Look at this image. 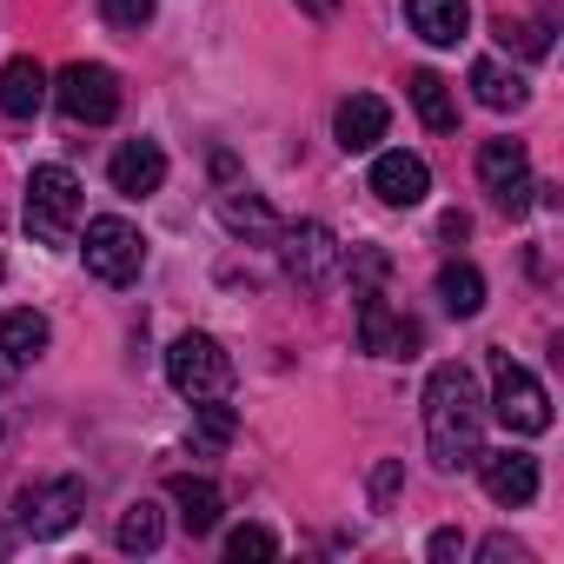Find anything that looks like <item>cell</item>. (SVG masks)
<instances>
[{
  "label": "cell",
  "mask_w": 564,
  "mask_h": 564,
  "mask_svg": "<svg viewBox=\"0 0 564 564\" xmlns=\"http://www.w3.org/2000/svg\"><path fill=\"white\" fill-rule=\"evenodd\" d=\"M425 445L438 471H471V458L485 452V399L458 359L432 366L425 379Z\"/></svg>",
  "instance_id": "obj_1"
},
{
  "label": "cell",
  "mask_w": 564,
  "mask_h": 564,
  "mask_svg": "<svg viewBox=\"0 0 564 564\" xmlns=\"http://www.w3.org/2000/svg\"><path fill=\"white\" fill-rule=\"evenodd\" d=\"M166 379L180 399H226L232 392V352L213 339V333H180L173 352H166Z\"/></svg>",
  "instance_id": "obj_2"
},
{
  "label": "cell",
  "mask_w": 564,
  "mask_h": 564,
  "mask_svg": "<svg viewBox=\"0 0 564 564\" xmlns=\"http://www.w3.org/2000/svg\"><path fill=\"white\" fill-rule=\"evenodd\" d=\"M28 232L41 246H67L80 232V180L67 166H34V180H28Z\"/></svg>",
  "instance_id": "obj_3"
},
{
  "label": "cell",
  "mask_w": 564,
  "mask_h": 564,
  "mask_svg": "<svg viewBox=\"0 0 564 564\" xmlns=\"http://www.w3.org/2000/svg\"><path fill=\"white\" fill-rule=\"evenodd\" d=\"M491 412H498V425L518 432V438L551 432V399H544V386H538L511 352H491Z\"/></svg>",
  "instance_id": "obj_4"
},
{
  "label": "cell",
  "mask_w": 564,
  "mask_h": 564,
  "mask_svg": "<svg viewBox=\"0 0 564 564\" xmlns=\"http://www.w3.org/2000/svg\"><path fill=\"white\" fill-rule=\"evenodd\" d=\"M80 252H87V272L100 279V286H133L140 265H147V239H140V226H133V219H120V213L87 219Z\"/></svg>",
  "instance_id": "obj_5"
},
{
  "label": "cell",
  "mask_w": 564,
  "mask_h": 564,
  "mask_svg": "<svg viewBox=\"0 0 564 564\" xmlns=\"http://www.w3.org/2000/svg\"><path fill=\"white\" fill-rule=\"evenodd\" d=\"M54 100H61L67 120H80V127H107V120L120 113V74L100 67V61H74V67L54 80Z\"/></svg>",
  "instance_id": "obj_6"
},
{
  "label": "cell",
  "mask_w": 564,
  "mask_h": 564,
  "mask_svg": "<svg viewBox=\"0 0 564 564\" xmlns=\"http://www.w3.org/2000/svg\"><path fill=\"white\" fill-rule=\"evenodd\" d=\"M80 511H87V485L80 478H47V485H28L14 498V524L28 538H61V531L80 524Z\"/></svg>",
  "instance_id": "obj_7"
},
{
  "label": "cell",
  "mask_w": 564,
  "mask_h": 564,
  "mask_svg": "<svg viewBox=\"0 0 564 564\" xmlns=\"http://www.w3.org/2000/svg\"><path fill=\"white\" fill-rule=\"evenodd\" d=\"M478 180H485V193H491V206H505L511 219L531 206V193H538V180H531V153L518 147V140H485L478 147Z\"/></svg>",
  "instance_id": "obj_8"
},
{
  "label": "cell",
  "mask_w": 564,
  "mask_h": 564,
  "mask_svg": "<svg viewBox=\"0 0 564 564\" xmlns=\"http://www.w3.org/2000/svg\"><path fill=\"white\" fill-rule=\"evenodd\" d=\"M286 272L300 279V286L326 293V286H339V279H346V246H339L319 219H306V226L286 232Z\"/></svg>",
  "instance_id": "obj_9"
},
{
  "label": "cell",
  "mask_w": 564,
  "mask_h": 564,
  "mask_svg": "<svg viewBox=\"0 0 564 564\" xmlns=\"http://www.w3.org/2000/svg\"><path fill=\"white\" fill-rule=\"evenodd\" d=\"M352 300H359V346H366L372 359H412V352H419V326L399 319V313L386 306V293H352Z\"/></svg>",
  "instance_id": "obj_10"
},
{
  "label": "cell",
  "mask_w": 564,
  "mask_h": 564,
  "mask_svg": "<svg viewBox=\"0 0 564 564\" xmlns=\"http://www.w3.org/2000/svg\"><path fill=\"white\" fill-rule=\"evenodd\" d=\"M471 471L485 478L491 505H511V511H518V505L538 498V458H531V452H511V445H505V452H478Z\"/></svg>",
  "instance_id": "obj_11"
},
{
  "label": "cell",
  "mask_w": 564,
  "mask_h": 564,
  "mask_svg": "<svg viewBox=\"0 0 564 564\" xmlns=\"http://www.w3.org/2000/svg\"><path fill=\"white\" fill-rule=\"evenodd\" d=\"M386 127H392V107H386L379 94H346L339 113H333V133H339L346 153H372V147L386 140Z\"/></svg>",
  "instance_id": "obj_12"
},
{
  "label": "cell",
  "mask_w": 564,
  "mask_h": 564,
  "mask_svg": "<svg viewBox=\"0 0 564 564\" xmlns=\"http://www.w3.org/2000/svg\"><path fill=\"white\" fill-rule=\"evenodd\" d=\"M107 180H113V193L147 199V193H160V186H166V153H160L153 140H127V147L107 160Z\"/></svg>",
  "instance_id": "obj_13"
},
{
  "label": "cell",
  "mask_w": 564,
  "mask_h": 564,
  "mask_svg": "<svg viewBox=\"0 0 564 564\" xmlns=\"http://www.w3.org/2000/svg\"><path fill=\"white\" fill-rule=\"evenodd\" d=\"M372 193H379L386 206H419V199L432 193V166H425L419 153H379V160H372Z\"/></svg>",
  "instance_id": "obj_14"
},
{
  "label": "cell",
  "mask_w": 564,
  "mask_h": 564,
  "mask_svg": "<svg viewBox=\"0 0 564 564\" xmlns=\"http://www.w3.org/2000/svg\"><path fill=\"white\" fill-rule=\"evenodd\" d=\"M405 21L425 47H458L471 34V0H405Z\"/></svg>",
  "instance_id": "obj_15"
},
{
  "label": "cell",
  "mask_w": 564,
  "mask_h": 564,
  "mask_svg": "<svg viewBox=\"0 0 564 564\" xmlns=\"http://www.w3.org/2000/svg\"><path fill=\"white\" fill-rule=\"evenodd\" d=\"M47 67L41 61H8V67H0V113H8V120H34L41 107H47Z\"/></svg>",
  "instance_id": "obj_16"
},
{
  "label": "cell",
  "mask_w": 564,
  "mask_h": 564,
  "mask_svg": "<svg viewBox=\"0 0 564 564\" xmlns=\"http://www.w3.org/2000/svg\"><path fill=\"white\" fill-rule=\"evenodd\" d=\"M166 491H173V505H180V524H186L193 538L219 531V511H226V498H219V485H213V478H193V471H180Z\"/></svg>",
  "instance_id": "obj_17"
},
{
  "label": "cell",
  "mask_w": 564,
  "mask_h": 564,
  "mask_svg": "<svg viewBox=\"0 0 564 564\" xmlns=\"http://www.w3.org/2000/svg\"><path fill=\"white\" fill-rule=\"evenodd\" d=\"M471 94H478V107H491V113H518V107L531 100L524 74H511L505 61H471Z\"/></svg>",
  "instance_id": "obj_18"
},
{
  "label": "cell",
  "mask_w": 564,
  "mask_h": 564,
  "mask_svg": "<svg viewBox=\"0 0 564 564\" xmlns=\"http://www.w3.org/2000/svg\"><path fill=\"white\" fill-rule=\"evenodd\" d=\"M405 94H412V107H419V120H425L432 133H452V127H458V100H452V80H445V74L419 67V74L405 80Z\"/></svg>",
  "instance_id": "obj_19"
},
{
  "label": "cell",
  "mask_w": 564,
  "mask_h": 564,
  "mask_svg": "<svg viewBox=\"0 0 564 564\" xmlns=\"http://www.w3.org/2000/svg\"><path fill=\"white\" fill-rule=\"evenodd\" d=\"M160 538H166V518H160V505H153V498H133V505L120 511V524H113V544H120L127 557L160 551Z\"/></svg>",
  "instance_id": "obj_20"
},
{
  "label": "cell",
  "mask_w": 564,
  "mask_h": 564,
  "mask_svg": "<svg viewBox=\"0 0 564 564\" xmlns=\"http://www.w3.org/2000/svg\"><path fill=\"white\" fill-rule=\"evenodd\" d=\"M438 306L452 313V319H471V313H485V279H478V265H445L438 272Z\"/></svg>",
  "instance_id": "obj_21"
},
{
  "label": "cell",
  "mask_w": 564,
  "mask_h": 564,
  "mask_svg": "<svg viewBox=\"0 0 564 564\" xmlns=\"http://www.w3.org/2000/svg\"><path fill=\"white\" fill-rule=\"evenodd\" d=\"M0 352H8V366H34L47 352V319L41 313H8L0 319Z\"/></svg>",
  "instance_id": "obj_22"
},
{
  "label": "cell",
  "mask_w": 564,
  "mask_h": 564,
  "mask_svg": "<svg viewBox=\"0 0 564 564\" xmlns=\"http://www.w3.org/2000/svg\"><path fill=\"white\" fill-rule=\"evenodd\" d=\"M232 432H239V412H232L226 399H199V405H193V452H199V458L226 452Z\"/></svg>",
  "instance_id": "obj_23"
},
{
  "label": "cell",
  "mask_w": 564,
  "mask_h": 564,
  "mask_svg": "<svg viewBox=\"0 0 564 564\" xmlns=\"http://www.w3.org/2000/svg\"><path fill=\"white\" fill-rule=\"evenodd\" d=\"M226 226L232 232H252V239H272L279 232V219H272L265 199H226Z\"/></svg>",
  "instance_id": "obj_24"
},
{
  "label": "cell",
  "mask_w": 564,
  "mask_h": 564,
  "mask_svg": "<svg viewBox=\"0 0 564 564\" xmlns=\"http://www.w3.org/2000/svg\"><path fill=\"white\" fill-rule=\"evenodd\" d=\"M226 557H232V564H246V557H252V564H259V557H279V538H272L265 524H239V531H226Z\"/></svg>",
  "instance_id": "obj_25"
},
{
  "label": "cell",
  "mask_w": 564,
  "mask_h": 564,
  "mask_svg": "<svg viewBox=\"0 0 564 564\" xmlns=\"http://www.w3.org/2000/svg\"><path fill=\"white\" fill-rule=\"evenodd\" d=\"M498 41H505V47L518 41V47L538 61V54H551V21H511V14H505V21H498Z\"/></svg>",
  "instance_id": "obj_26"
},
{
  "label": "cell",
  "mask_w": 564,
  "mask_h": 564,
  "mask_svg": "<svg viewBox=\"0 0 564 564\" xmlns=\"http://www.w3.org/2000/svg\"><path fill=\"white\" fill-rule=\"evenodd\" d=\"M153 8H160V0H100L107 28H120V34H140V28L153 21Z\"/></svg>",
  "instance_id": "obj_27"
},
{
  "label": "cell",
  "mask_w": 564,
  "mask_h": 564,
  "mask_svg": "<svg viewBox=\"0 0 564 564\" xmlns=\"http://www.w3.org/2000/svg\"><path fill=\"white\" fill-rule=\"evenodd\" d=\"M478 557H485V564H524L531 551H524L518 538H505V531H498V538H485V544H478Z\"/></svg>",
  "instance_id": "obj_28"
},
{
  "label": "cell",
  "mask_w": 564,
  "mask_h": 564,
  "mask_svg": "<svg viewBox=\"0 0 564 564\" xmlns=\"http://www.w3.org/2000/svg\"><path fill=\"white\" fill-rule=\"evenodd\" d=\"M425 551H432L438 564H452V557L465 551V538H458V531H432V544H425Z\"/></svg>",
  "instance_id": "obj_29"
},
{
  "label": "cell",
  "mask_w": 564,
  "mask_h": 564,
  "mask_svg": "<svg viewBox=\"0 0 564 564\" xmlns=\"http://www.w3.org/2000/svg\"><path fill=\"white\" fill-rule=\"evenodd\" d=\"M438 232H445V239H465V232H471V219H465V213H445V226H438Z\"/></svg>",
  "instance_id": "obj_30"
},
{
  "label": "cell",
  "mask_w": 564,
  "mask_h": 564,
  "mask_svg": "<svg viewBox=\"0 0 564 564\" xmlns=\"http://www.w3.org/2000/svg\"><path fill=\"white\" fill-rule=\"evenodd\" d=\"M300 8H306L313 21H326V14H339V0H300Z\"/></svg>",
  "instance_id": "obj_31"
},
{
  "label": "cell",
  "mask_w": 564,
  "mask_h": 564,
  "mask_svg": "<svg viewBox=\"0 0 564 564\" xmlns=\"http://www.w3.org/2000/svg\"><path fill=\"white\" fill-rule=\"evenodd\" d=\"M0 279H8V265H0Z\"/></svg>",
  "instance_id": "obj_32"
}]
</instances>
